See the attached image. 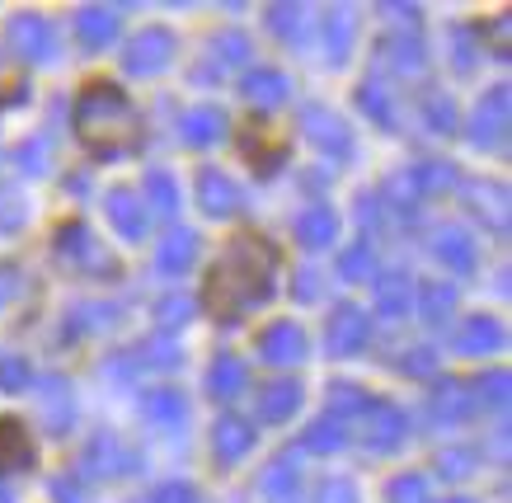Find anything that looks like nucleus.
Masks as SVG:
<instances>
[{
	"mask_svg": "<svg viewBox=\"0 0 512 503\" xmlns=\"http://www.w3.org/2000/svg\"><path fill=\"white\" fill-rule=\"evenodd\" d=\"M451 184H456V170L451 165H442V160H428V165H419L414 170V189H428V193H447Z\"/></svg>",
	"mask_w": 512,
	"mask_h": 503,
	"instance_id": "39",
	"label": "nucleus"
},
{
	"mask_svg": "<svg viewBox=\"0 0 512 503\" xmlns=\"http://www.w3.org/2000/svg\"><path fill=\"white\" fill-rule=\"evenodd\" d=\"M400 367L409 372V377H428V372L437 367V358H433V348H409V358H404Z\"/></svg>",
	"mask_w": 512,
	"mask_h": 503,
	"instance_id": "51",
	"label": "nucleus"
},
{
	"mask_svg": "<svg viewBox=\"0 0 512 503\" xmlns=\"http://www.w3.org/2000/svg\"><path fill=\"white\" fill-rule=\"evenodd\" d=\"M301 132H306V142H311L315 151H325V156H334V160L353 156V132H348V123H343L334 109H325V104H306V109H301Z\"/></svg>",
	"mask_w": 512,
	"mask_h": 503,
	"instance_id": "3",
	"label": "nucleus"
},
{
	"mask_svg": "<svg viewBox=\"0 0 512 503\" xmlns=\"http://www.w3.org/2000/svg\"><path fill=\"white\" fill-rule=\"evenodd\" d=\"M52 494H57V503H80V485H71V480H52Z\"/></svg>",
	"mask_w": 512,
	"mask_h": 503,
	"instance_id": "59",
	"label": "nucleus"
},
{
	"mask_svg": "<svg viewBox=\"0 0 512 503\" xmlns=\"http://www.w3.org/2000/svg\"><path fill=\"white\" fill-rule=\"evenodd\" d=\"M268 24H273L287 43H296L301 29H306V10H301V5H273V10H268Z\"/></svg>",
	"mask_w": 512,
	"mask_h": 503,
	"instance_id": "41",
	"label": "nucleus"
},
{
	"mask_svg": "<svg viewBox=\"0 0 512 503\" xmlns=\"http://www.w3.org/2000/svg\"><path fill=\"white\" fill-rule=\"evenodd\" d=\"M386 57H390L395 71H404V76H409V71H423V43L419 38H390Z\"/></svg>",
	"mask_w": 512,
	"mask_h": 503,
	"instance_id": "36",
	"label": "nucleus"
},
{
	"mask_svg": "<svg viewBox=\"0 0 512 503\" xmlns=\"http://www.w3.org/2000/svg\"><path fill=\"white\" fill-rule=\"evenodd\" d=\"M146 203L156 207L160 217H174V207H179V189H174V179L165 170L146 174Z\"/></svg>",
	"mask_w": 512,
	"mask_h": 503,
	"instance_id": "35",
	"label": "nucleus"
},
{
	"mask_svg": "<svg viewBox=\"0 0 512 503\" xmlns=\"http://www.w3.org/2000/svg\"><path fill=\"white\" fill-rule=\"evenodd\" d=\"M466 198H470V212L484 221V231L508 236V189L503 184H470Z\"/></svg>",
	"mask_w": 512,
	"mask_h": 503,
	"instance_id": "12",
	"label": "nucleus"
},
{
	"mask_svg": "<svg viewBox=\"0 0 512 503\" xmlns=\"http://www.w3.org/2000/svg\"><path fill=\"white\" fill-rule=\"evenodd\" d=\"M137 353H141V362H146V367H160V372L179 367V358H184V353H179V344H174V339H165V334H160V339H146Z\"/></svg>",
	"mask_w": 512,
	"mask_h": 503,
	"instance_id": "38",
	"label": "nucleus"
},
{
	"mask_svg": "<svg viewBox=\"0 0 512 503\" xmlns=\"http://www.w3.org/2000/svg\"><path fill=\"white\" fill-rule=\"evenodd\" d=\"M104 207H109V221L118 226V236H123V240H141V236H146V203H141L132 189H113Z\"/></svg>",
	"mask_w": 512,
	"mask_h": 503,
	"instance_id": "14",
	"label": "nucleus"
},
{
	"mask_svg": "<svg viewBox=\"0 0 512 503\" xmlns=\"http://www.w3.org/2000/svg\"><path fill=\"white\" fill-rule=\"evenodd\" d=\"M19 217H24V203H19V198H5V212H0V231H10Z\"/></svg>",
	"mask_w": 512,
	"mask_h": 503,
	"instance_id": "58",
	"label": "nucleus"
},
{
	"mask_svg": "<svg viewBox=\"0 0 512 503\" xmlns=\"http://www.w3.org/2000/svg\"><path fill=\"white\" fill-rule=\"evenodd\" d=\"M127 456H123V447H118V438H109V433H99V438L85 447V475H113V471H127L123 466Z\"/></svg>",
	"mask_w": 512,
	"mask_h": 503,
	"instance_id": "30",
	"label": "nucleus"
},
{
	"mask_svg": "<svg viewBox=\"0 0 512 503\" xmlns=\"http://www.w3.org/2000/svg\"><path fill=\"white\" fill-rule=\"evenodd\" d=\"M156 315H160V325H165V330H179V325H188V320H193V301L174 292V297H165L156 306Z\"/></svg>",
	"mask_w": 512,
	"mask_h": 503,
	"instance_id": "44",
	"label": "nucleus"
},
{
	"mask_svg": "<svg viewBox=\"0 0 512 503\" xmlns=\"http://www.w3.org/2000/svg\"><path fill=\"white\" fill-rule=\"evenodd\" d=\"M508 118H512L508 85H494V90L475 104V118H470V142L480 146V151H498V146L508 142Z\"/></svg>",
	"mask_w": 512,
	"mask_h": 503,
	"instance_id": "4",
	"label": "nucleus"
},
{
	"mask_svg": "<svg viewBox=\"0 0 512 503\" xmlns=\"http://www.w3.org/2000/svg\"><path fill=\"white\" fill-rule=\"evenodd\" d=\"M198 494H193V485H184V480H170V485H160L156 494H151V503H193Z\"/></svg>",
	"mask_w": 512,
	"mask_h": 503,
	"instance_id": "52",
	"label": "nucleus"
},
{
	"mask_svg": "<svg viewBox=\"0 0 512 503\" xmlns=\"http://www.w3.org/2000/svg\"><path fill=\"white\" fill-rule=\"evenodd\" d=\"M456 311V287L451 283H428L419 297V315L428 325H447V315Z\"/></svg>",
	"mask_w": 512,
	"mask_h": 503,
	"instance_id": "32",
	"label": "nucleus"
},
{
	"mask_svg": "<svg viewBox=\"0 0 512 503\" xmlns=\"http://www.w3.org/2000/svg\"><path fill=\"white\" fill-rule=\"evenodd\" d=\"M353 38H357V15H353V10H329V19H325L329 62H334V66L348 62V52H353Z\"/></svg>",
	"mask_w": 512,
	"mask_h": 503,
	"instance_id": "27",
	"label": "nucleus"
},
{
	"mask_svg": "<svg viewBox=\"0 0 512 503\" xmlns=\"http://www.w3.org/2000/svg\"><path fill=\"white\" fill-rule=\"evenodd\" d=\"M447 503H475V499H447Z\"/></svg>",
	"mask_w": 512,
	"mask_h": 503,
	"instance_id": "60",
	"label": "nucleus"
},
{
	"mask_svg": "<svg viewBox=\"0 0 512 503\" xmlns=\"http://www.w3.org/2000/svg\"><path fill=\"white\" fill-rule=\"evenodd\" d=\"M273 264L278 254L273 245L259 236H235L221 250L217 268H212V283H207V306L217 320H240L254 301L273 297Z\"/></svg>",
	"mask_w": 512,
	"mask_h": 503,
	"instance_id": "1",
	"label": "nucleus"
},
{
	"mask_svg": "<svg viewBox=\"0 0 512 503\" xmlns=\"http://www.w3.org/2000/svg\"><path fill=\"white\" fill-rule=\"evenodd\" d=\"M456 348L470 353V358H480V353H498L503 348V325H498L494 315H470L461 334H456Z\"/></svg>",
	"mask_w": 512,
	"mask_h": 503,
	"instance_id": "17",
	"label": "nucleus"
},
{
	"mask_svg": "<svg viewBox=\"0 0 512 503\" xmlns=\"http://www.w3.org/2000/svg\"><path fill=\"white\" fill-rule=\"evenodd\" d=\"M57 254H62V264L80 268V273H113L109 250H104V245L94 240L90 226H80V221H71V226L57 231Z\"/></svg>",
	"mask_w": 512,
	"mask_h": 503,
	"instance_id": "6",
	"label": "nucleus"
},
{
	"mask_svg": "<svg viewBox=\"0 0 512 503\" xmlns=\"http://www.w3.org/2000/svg\"><path fill=\"white\" fill-rule=\"evenodd\" d=\"M508 386H512V377L508 372H503V367H498V372H489V377H480V400L484 405H494V409H503L508 405Z\"/></svg>",
	"mask_w": 512,
	"mask_h": 503,
	"instance_id": "45",
	"label": "nucleus"
},
{
	"mask_svg": "<svg viewBox=\"0 0 512 503\" xmlns=\"http://www.w3.org/2000/svg\"><path fill=\"white\" fill-rule=\"evenodd\" d=\"M76 38L85 48H109L113 38H118V15H113L109 5H85L76 15Z\"/></svg>",
	"mask_w": 512,
	"mask_h": 503,
	"instance_id": "18",
	"label": "nucleus"
},
{
	"mask_svg": "<svg viewBox=\"0 0 512 503\" xmlns=\"http://www.w3.org/2000/svg\"><path fill=\"white\" fill-rule=\"evenodd\" d=\"M10 48L29 62H47L52 57V24L43 15H15L10 19Z\"/></svg>",
	"mask_w": 512,
	"mask_h": 503,
	"instance_id": "9",
	"label": "nucleus"
},
{
	"mask_svg": "<svg viewBox=\"0 0 512 503\" xmlns=\"http://www.w3.org/2000/svg\"><path fill=\"white\" fill-rule=\"evenodd\" d=\"M76 137L94 156H127L141 142V118L118 85L94 80L76 99Z\"/></svg>",
	"mask_w": 512,
	"mask_h": 503,
	"instance_id": "2",
	"label": "nucleus"
},
{
	"mask_svg": "<svg viewBox=\"0 0 512 503\" xmlns=\"http://www.w3.org/2000/svg\"><path fill=\"white\" fill-rule=\"evenodd\" d=\"M409 438V414L400 405H372L367 409V447L372 452H395Z\"/></svg>",
	"mask_w": 512,
	"mask_h": 503,
	"instance_id": "8",
	"label": "nucleus"
},
{
	"mask_svg": "<svg viewBox=\"0 0 512 503\" xmlns=\"http://www.w3.org/2000/svg\"><path fill=\"white\" fill-rule=\"evenodd\" d=\"M15 292H19V278H15V268L5 264V268H0V306L15 297Z\"/></svg>",
	"mask_w": 512,
	"mask_h": 503,
	"instance_id": "57",
	"label": "nucleus"
},
{
	"mask_svg": "<svg viewBox=\"0 0 512 503\" xmlns=\"http://www.w3.org/2000/svg\"><path fill=\"white\" fill-rule=\"evenodd\" d=\"M470 405H475V395L466 391V381H456V377H447L433 391V419L437 424H456V419H466Z\"/></svg>",
	"mask_w": 512,
	"mask_h": 503,
	"instance_id": "24",
	"label": "nucleus"
},
{
	"mask_svg": "<svg viewBox=\"0 0 512 503\" xmlns=\"http://www.w3.org/2000/svg\"><path fill=\"white\" fill-rule=\"evenodd\" d=\"M33 466V438L15 419H0V475H15Z\"/></svg>",
	"mask_w": 512,
	"mask_h": 503,
	"instance_id": "19",
	"label": "nucleus"
},
{
	"mask_svg": "<svg viewBox=\"0 0 512 503\" xmlns=\"http://www.w3.org/2000/svg\"><path fill=\"white\" fill-rule=\"evenodd\" d=\"M38 405H43L47 433H66V428H71V419H76V395H71V381H66V377H47L43 391H38Z\"/></svg>",
	"mask_w": 512,
	"mask_h": 503,
	"instance_id": "13",
	"label": "nucleus"
},
{
	"mask_svg": "<svg viewBox=\"0 0 512 503\" xmlns=\"http://www.w3.org/2000/svg\"><path fill=\"white\" fill-rule=\"evenodd\" d=\"M343 442H348V433H343V424L339 419H315L311 428H306V438H301V447L306 452H339Z\"/></svg>",
	"mask_w": 512,
	"mask_h": 503,
	"instance_id": "34",
	"label": "nucleus"
},
{
	"mask_svg": "<svg viewBox=\"0 0 512 503\" xmlns=\"http://www.w3.org/2000/svg\"><path fill=\"white\" fill-rule=\"evenodd\" d=\"M296 405H301V386H296V381H273V386L259 391V419H264V424L292 419Z\"/></svg>",
	"mask_w": 512,
	"mask_h": 503,
	"instance_id": "23",
	"label": "nucleus"
},
{
	"mask_svg": "<svg viewBox=\"0 0 512 503\" xmlns=\"http://www.w3.org/2000/svg\"><path fill=\"white\" fill-rule=\"evenodd\" d=\"M376 311L390 315V320L409 315V273H386L376 283Z\"/></svg>",
	"mask_w": 512,
	"mask_h": 503,
	"instance_id": "31",
	"label": "nucleus"
},
{
	"mask_svg": "<svg viewBox=\"0 0 512 503\" xmlns=\"http://www.w3.org/2000/svg\"><path fill=\"white\" fill-rule=\"evenodd\" d=\"M287 95H292V80L282 71H249L245 76V99L259 109H278V104H287Z\"/></svg>",
	"mask_w": 512,
	"mask_h": 503,
	"instance_id": "21",
	"label": "nucleus"
},
{
	"mask_svg": "<svg viewBox=\"0 0 512 503\" xmlns=\"http://www.w3.org/2000/svg\"><path fill=\"white\" fill-rule=\"evenodd\" d=\"M296 480H301V471H296V452H282L273 466L264 471V494L268 499H278V503H292L296 499Z\"/></svg>",
	"mask_w": 512,
	"mask_h": 503,
	"instance_id": "29",
	"label": "nucleus"
},
{
	"mask_svg": "<svg viewBox=\"0 0 512 503\" xmlns=\"http://www.w3.org/2000/svg\"><path fill=\"white\" fill-rule=\"evenodd\" d=\"M451 43H456V71H470V66H475V38H470L466 29H456Z\"/></svg>",
	"mask_w": 512,
	"mask_h": 503,
	"instance_id": "53",
	"label": "nucleus"
},
{
	"mask_svg": "<svg viewBox=\"0 0 512 503\" xmlns=\"http://www.w3.org/2000/svg\"><path fill=\"white\" fill-rule=\"evenodd\" d=\"M19 170H24V174H43L47 170V137L19 146Z\"/></svg>",
	"mask_w": 512,
	"mask_h": 503,
	"instance_id": "49",
	"label": "nucleus"
},
{
	"mask_svg": "<svg viewBox=\"0 0 512 503\" xmlns=\"http://www.w3.org/2000/svg\"><path fill=\"white\" fill-rule=\"evenodd\" d=\"M475 461H480V456L470 452V447H451V452L437 456V471H442V480H466V475L475 471Z\"/></svg>",
	"mask_w": 512,
	"mask_h": 503,
	"instance_id": "42",
	"label": "nucleus"
},
{
	"mask_svg": "<svg viewBox=\"0 0 512 503\" xmlns=\"http://www.w3.org/2000/svg\"><path fill=\"white\" fill-rule=\"evenodd\" d=\"M357 221H362V226H376V221H381V198L362 193V198H357Z\"/></svg>",
	"mask_w": 512,
	"mask_h": 503,
	"instance_id": "54",
	"label": "nucleus"
},
{
	"mask_svg": "<svg viewBox=\"0 0 512 503\" xmlns=\"http://www.w3.org/2000/svg\"><path fill=\"white\" fill-rule=\"evenodd\" d=\"M198 207L207 217H235V212H240V189H235L231 174L202 170L198 174Z\"/></svg>",
	"mask_w": 512,
	"mask_h": 503,
	"instance_id": "10",
	"label": "nucleus"
},
{
	"mask_svg": "<svg viewBox=\"0 0 512 503\" xmlns=\"http://www.w3.org/2000/svg\"><path fill=\"white\" fill-rule=\"evenodd\" d=\"M433 254L451 268V273H461V278H466V273H475V259H480V254H475V240H470L461 226H447V231H437Z\"/></svg>",
	"mask_w": 512,
	"mask_h": 503,
	"instance_id": "15",
	"label": "nucleus"
},
{
	"mask_svg": "<svg viewBox=\"0 0 512 503\" xmlns=\"http://www.w3.org/2000/svg\"><path fill=\"white\" fill-rule=\"evenodd\" d=\"M367 334H372V315L367 311L339 306V311L329 315V353H334V358H353L357 348L367 344Z\"/></svg>",
	"mask_w": 512,
	"mask_h": 503,
	"instance_id": "7",
	"label": "nucleus"
},
{
	"mask_svg": "<svg viewBox=\"0 0 512 503\" xmlns=\"http://www.w3.org/2000/svg\"><path fill=\"white\" fill-rule=\"evenodd\" d=\"M29 386H33V367L19 353H5L0 358V391L19 395V391H29Z\"/></svg>",
	"mask_w": 512,
	"mask_h": 503,
	"instance_id": "37",
	"label": "nucleus"
},
{
	"mask_svg": "<svg viewBox=\"0 0 512 503\" xmlns=\"http://www.w3.org/2000/svg\"><path fill=\"white\" fill-rule=\"evenodd\" d=\"M390 503H428V480L423 475H395L386 489Z\"/></svg>",
	"mask_w": 512,
	"mask_h": 503,
	"instance_id": "43",
	"label": "nucleus"
},
{
	"mask_svg": "<svg viewBox=\"0 0 512 503\" xmlns=\"http://www.w3.org/2000/svg\"><path fill=\"white\" fill-rule=\"evenodd\" d=\"M217 57H221V66H231V62H245L249 57V38L245 33H221L217 38Z\"/></svg>",
	"mask_w": 512,
	"mask_h": 503,
	"instance_id": "47",
	"label": "nucleus"
},
{
	"mask_svg": "<svg viewBox=\"0 0 512 503\" xmlns=\"http://www.w3.org/2000/svg\"><path fill=\"white\" fill-rule=\"evenodd\" d=\"M254 447V428L245 424V419H221L217 433H212V452H217L221 466H231V461H240V456Z\"/></svg>",
	"mask_w": 512,
	"mask_h": 503,
	"instance_id": "22",
	"label": "nucleus"
},
{
	"mask_svg": "<svg viewBox=\"0 0 512 503\" xmlns=\"http://www.w3.org/2000/svg\"><path fill=\"white\" fill-rule=\"evenodd\" d=\"M259 358L273 362V367L301 362V358H306V334L296 330L292 320H278V325H268L264 339H259Z\"/></svg>",
	"mask_w": 512,
	"mask_h": 503,
	"instance_id": "11",
	"label": "nucleus"
},
{
	"mask_svg": "<svg viewBox=\"0 0 512 503\" xmlns=\"http://www.w3.org/2000/svg\"><path fill=\"white\" fill-rule=\"evenodd\" d=\"M508 29H512V19L508 15H498V24H494V57H508Z\"/></svg>",
	"mask_w": 512,
	"mask_h": 503,
	"instance_id": "56",
	"label": "nucleus"
},
{
	"mask_svg": "<svg viewBox=\"0 0 512 503\" xmlns=\"http://www.w3.org/2000/svg\"><path fill=\"white\" fill-rule=\"evenodd\" d=\"M141 409H146V419L160 428H184V419H188L184 391H151L141 400Z\"/></svg>",
	"mask_w": 512,
	"mask_h": 503,
	"instance_id": "28",
	"label": "nucleus"
},
{
	"mask_svg": "<svg viewBox=\"0 0 512 503\" xmlns=\"http://www.w3.org/2000/svg\"><path fill=\"white\" fill-rule=\"evenodd\" d=\"M179 132H184L188 146H212L226 132V113L217 109V104H198V109L184 113V123H179Z\"/></svg>",
	"mask_w": 512,
	"mask_h": 503,
	"instance_id": "20",
	"label": "nucleus"
},
{
	"mask_svg": "<svg viewBox=\"0 0 512 503\" xmlns=\"http://www.w3.org/2000/svg\"><path fill=\"white\" fill-rule=\"evenodd\" d=\"M245 362L231 358V353H221L212 367H207V391L217 395V400H235V395L245 391Z\"/></svg>",
	"mask_w": 512,
	"mask_h": 503,
	"instance_id": "25",
	"label": "nucleus"
},
{
	"mask_svg": "<svg viewBox=\"0 0 512 503\" xmlns=\"http://www.w3.org/2000/svg\"><path fill=\"white\" fill-rule=\"evenodd\" d=\"M198 259V236L193 231H170V236L160 240V273H170V278H179L188 264Z\"/></svg>",
	"mask_w": 512,
	"mask_h": 503,
	"instance_id": "26",
	"label": "nucleus"
},
{
	"mask_svg": "<svg viewBox=\"0 0 512 503\" xmlns=\"http://www.w3.org/2000/svg\"><path fill=\"white\" fill-rule=\"evenodd\" d=\"M315 503H357V485H353V480H343V475H334V480H325V485H320Z\"/></svg>",
	"mask_w": 512,
	"mask_h": 503,
	"instance_id": "48",
	"label": "nucleus"
},
{
	"mask_svg": "<svg viewBox=\"0 0 512 503\" xmlns=\"http://www.w3.org/2000/svg\"><path fill=\"white\" fill-rule=\"evenodd\" d=\"M329 409H334V419L339 414H357V409H367V395L357 391V386H334L329 391Z\"/></svg>",
	"mask_w": 512,
	"mask_h": 503,
	"instance_id": "46",
	"label": "nucleus"
},
{
	"mask_svg": "<svg viewBox=\"0 0 512 503\" xmlns=\"http://www.w3.org/2000/svg\"><path fill=\"white\" fill-rule=\"evenodd\" d=\"M357 104H362V113H372L381 127L395 123V113H390V95L381 90V85H376V80H367V85L357 90Z\"/></svg>",
	"mask_w": 512,
	"mask_h": 503,
	"instance_id": "40",
	"label": "nucleus"
},
{
	"mask_svg": "<svg viewBox=\"0 0 512 503\" xmlns=\"http://www.w3.org/2000/svg\"><path fill=\"white\" fill-rule=\"evenodd\" d=\"M334 236H339V217H334V207H306L301 217H296V240L306 245V250H325V245H334Z\"/></svg>",
	"mask_w": 512,
	"mask_h": 503,
	"instance_id": "16",
	"label": "nucleus"
},
{
	"mask_svg": "<svg viewBox=\"0 0 512 503\" xmlns=\"http://www.w3.org/2000/svg\"><path fill=\"white\" fill-rule=\"evenodd\" d=\"M372 273H376L372 240H362V245H348V250L339 254V278H348V283H367Z\"/></svg>",
	"mask_w": 512,
	"mask_h": 503,
	"instance_id": "33",
	"label": "nucleus"
},
{
	"mask_svg": "<svg viewBox=\"0 0 512 503\" xmlns=\"http://www.w3.org/2000/svg\"><path fill=\"white\" fill-rule=\"evenodd\" d=\"M428 127H433V132H451V127H456V109H451L447 95L428 99Z\"/></svg>",
	"mask_w": 512,
	"mask_h": 503,
	"instance_id": "50",
	"label": "nucleus"
},
{
	"mask_svg": "<svg viewBox=\"0 0 512 503\" xmlns=\"http://www.w3.org/2000/svg\"><path fill=\"white\" fill-rule=\"evenodd\" d=\"M315 297H320V273L306 268V273L296 278V301H315Z\"/></svg>",
	"mask_w": 512,
	"mask_h": 503,
	"instance_id": "55",
	"label": "nucleus"
},
{
	"mask_svg": "<svg viewBox=\"0 0 512 503\" xmlns=\"http://www.w3.org/2000/svg\"><path fill=\"white\" fill-rule=\"evenodd\" d=\"M174 52H179V38H174L170 29H146V33H137L132 43H127V52H123V66L132 71V76H160L165 66L174 62Z\"/></svg>",
	"mask_w": 512,
	"mask_h": 503,
	"instance_id": "5",
	"label": "nucleus"
}]
</instances>
